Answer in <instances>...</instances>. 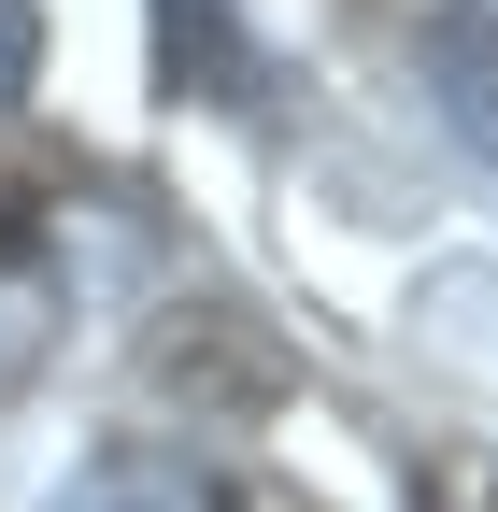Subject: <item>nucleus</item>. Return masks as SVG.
Masks as SVG:
<instances>
[{
  "instance_id": "nucleus-3",
  "label": "nucleus",
  "mask_w": 498,
  "mask_h": 512,
  "mask_svg": "<svg viewBox=\"0 0 498 512\" xmlns=\"http://www.w3.org/2000/svg\"><path fill=\"white\" fill-rule=\"evenodd\" d=\"M43 185H29V157H0V271H29V256H43Z\"/></svg>"
},
{
  "instance_id": "nucleus-1",
  "label": "nucleus",
  "mask_w": 498,
  "mask_h": 512,
  "mask_svg": "<svg viewBox=\"0 0 498 512\" xmlns=\"http://www.w3.org/2000/svg\"><path fill=\"white\" fill-rule=\"evenodd\" d=\"M427 100H442V128L498 171V0H442V15H427Z\"/></svg>"
},
{
  "instance_id": "nucleus-4",
  "label": "nucleus",
  "mask_w": 498,
  "mask_h": 512,
  "mask_svg": "<svg viewBox=\"0 0 498 512\" xmlns=\"http://www.w3.org/2000/svg\"><path fill=\"white\" fill-rule=\"evenodd\" d=\"M43 72V0H0V100H29Z\"/></svg>"
},
{
  "instance_id": "nucleus-2",
  "label": "nucleus",
  "mask_w": 498,
  "mask_h": 512,
  "mask_svg": "<svg viewBox=\"0 0 498 512\" xmlns=\"http://www.w3.org/2000/svg\"><path fill=\"white\" fill-rule=\"evenodd\" d=\"M57 512H242L214 456H171V441H129V456H100Z\"/></svg>"
}]
</instances>
